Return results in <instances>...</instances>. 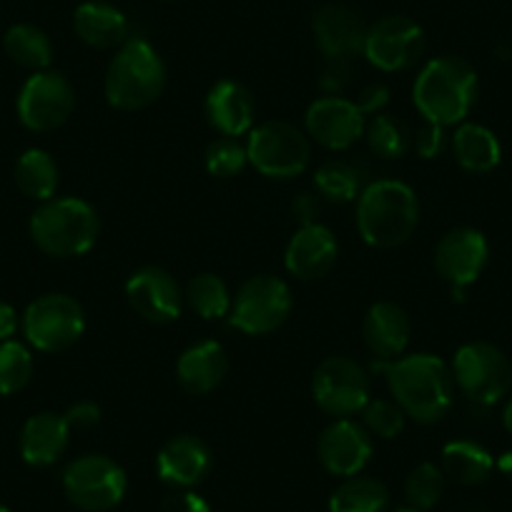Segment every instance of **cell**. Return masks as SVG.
I'll use <instances>...</instances> for the list:
<instances>
[{"label":"cell","mask_w":512,"mask_h":512,"mask_svg":"<svg viewBox=\"0 0 512 512\" xmlns=\"http://www.w3.org/2000/svg\"><path fill=\"white\" fill-rule=\"evenodd\" d=\"M387 384L407 417L420 425H435L450 412L455 397L452 369L435 354H407L379 364Z\"/></svg>","instance_id":"1"},{"label":"cell","mask_w":512,"mask_h":512,"mask_svg":"<svg viewBox=\"0 0 512 512\" xmlns=\"http://www.w3.org/2000/svg\"><path fill=\"white\" fill-rule=\"evenodd\" d=\"M420 224V201L407 184L382 179L362 189L357 201V229L374 249L402 246Z\"/></svg>","instance_id":"2"},{"label":"cell","mask_w":512,"mask_h":512,"mask_svg":"<svg viewBox=\"0 0 512 512\" xmlns=\"http://www.w3.org/2000/svg\"><path fill=\"white\" fill-rule=\"evenodd\" d=\"M417 111L437 126H455L465 121L477 101V73L457 56H442L427 63L415 81Z\"/></svg>","instance_id":"3"},{"label":"cell","mask_w":512,"mask_h":512,"mask_svg":"<svg viewBox=\"0 0 512 512\" xmlns=\"http://www.w3.org/2000/svg\"><path fill=\"white\" fill-rule=\"evenodd\" d=\"M166 66L144 38H128L108 63L106 101L118 111H141L164 93Z\"/></svg>","instance_id":"4"},{"label":"cell","mask_w":512,"mask_h":512,"mask_svg":"<svg viewBox=\"0 0 512 512\" xmlns=\"http://www.w3.org/2000/svg\"><path fill=\"white\" fill-rule=\"evenodd\" d=\"M101 234V219L88 201L76 196L48 199L33 211L31 239L48 256H81Z\"/></svg>","instance_id":"5"},{"label":"cell","mask_w":512,"mask_h":512,"mask_svg":"<svg viewBox=\"0 0 512 512\" xmlns=\"http://www.w3.org/2000/svg\"><path fill=\"white\" fill-rule=\"evenodd\" d=\"M249 164L267 179L287 181L302 176L312 161V146L297 126L287 121H267L251 128L246 141Z\"/></svg>","instance_id":"6"},{"label":"cell","mask_w":512,"mask_h":512,"mask_svg":"<svg viewBox=\"0 0 512 512\" xmlns=\"http://www.w3.org/2000/svg\"><path fill=\"white\" fill-rule=\"evenodd\" d=\"M292 307V289L287 287V282L272 274H259L241 284L231 304L229 322L239 332L262 337V334L277 332L289 319Z\"/></svg>","instance_id":"7"},{"label":"cell","mask_w":512,"mask_h":512,"mask_svg":"<svg viewBox=\"0 0 512 512\" xmlns=\"http://www.w3.org/2000/svg\"><path fill=\"white\" fill-rule=\"evenodd\" d=\"M450 369L462 395L477 405H495L512 384L510 362L495 344L487 342H470L457 349Z\"/></svg>","instance_id":"8"},{"label":"cell","mask_w":512,"mask_h":512,"mask_svg":"<svg viewBox=\"0 0 512 512\" xmlns=\"http://www.w3.org/2000/svg\"><path fill=\"white\" fill-rule=\"evenodd\" d=\"M312 395L327 415L349 420L372 400V382L362 364L337 354V357H327L314 369Z\"/></svg>","instance_id":"9"},{"label":"cell","mask_w":512,"mask_h":512,"mask_svg":"<svg viewBox=\"0 0 512 512\" xmlns=\"http://www.w3.org/2000/svg\"><path fill=\"white\" fill-rule=\"evenodd\" d=\"M126 472L106 455H83L63 472V492L86 512H106L126 495Z\"/></svg>","instance_id":"10"},{"label":"cell","mask_w":512,"mask_h":512,"mask_svg":"<svg viewBox=\"0 0 512 512\" xmlns=\"http://www.w3.org/2000/svg\"><path fill=\"white\" fill-rule=\"evenodd\" d=\"M23 332L41 352H63L86 332L83 307L68 294L38 297L23 314Z\"/></svg>","instance_id":"11"},{"label":"cell","mask_w":512,"mask_h":512,"mask_svg":"<svg viewBox=\"0 0 512 512\" xmlns=\"http://www.w3.org/2000/svg\"><path fill=\"white\" fill-rule=\"evenodd\" d=\"M76 108V91L58 71H38L23 83L18 96V118L36 134L56 131L71 118Z\"/></svg>","instance_id":"12"},{"label":"cell","mask_w":512,"mask_h":512,"mask_svg":"<svg viewBox=\"0 0 512 512\" xmlns=\"http://www.w3.org/2000/svg\"><path fill=\"white\" fill-rule=\"evenodd\" d=\"M422 51H425L422 28L407 16H387L369 28L362 53L379 71L397 73L417 63Z\"/></svg>","instance_id":"13"},{"label":"cell","mask_w":512,"mask_h":512,"mask_svg":"<svg viewBox=\"0 0 512 512\" xmlns=\"http://www.w3.org/2000/svg\"><path fill=\"white\" fill-rule=\"evenodd\" d=\"M307 134L329 151H347L364 136L367 113L357 101L324 96L307 108L304 116Z\"/></svg>","instance_id":"14"},{"label":"cell","mask_w":512,"mask_h":512,"mask_svg":"<svg viewBox=\"0 0 512 512\" xmlns=\"http://www.w3.org/2000/svg\"><path fill=\"white\" fill-rule=\"evenodd\" d=\"M487 256H490V246H487L485 234L470 226H460V229L447 231L440 239L435 249V267L457 294L477 282L482 269L487 267Z\"/></svg>","instance_id":"15"},{"label":"cell","mask_w":512,"mask_h":512,"mask_svg":"<svg viewBox=\"0 0 512 512\" xmlns=\"http://www.w3.org/2000/svg\"><path fill=\"white\" fill-rule=\"evenodd\" d=\"M126 299L141 319L151 324H169L181 317L184 294L169 272L159 267H144L126 282Z\"/></svg>","instance_id":"16"},{"label":"cell","mask_w":512,"mask_h":512,"mask_svg":"<svg viewBox=\"0 0 512 512\" xmlns=\"http://www.w3.org/2000/svg\"><path fill=\"white\" fill-rule=\"evenodd\" d=\"M317 457L329 475L354 477L372 457V440L362 425L352 420H334L319 435Z\"/></svg>","instance_id":"17"},{"label":"cell","mask_w":512,"mask_h":512,"mask_svg":"<svg viewBox=\"0 0 512 512\" xmlns=\"http://www.w3.org/2000/svg\"><path fill=\"white\" fill-rule=\"evenodd\" d=\"M337 256V236L317 221V224H304L294 231L287 244L284 264L292 277L302 279V282H317L332 272Z\"/></svg>","instance_id":"18"},{"label":"cell","mask_w":512,"mask_h":512,"mask_svg":"<svg viewBox=\"0 0 512 512\" xmlns=\"http://www.w3.org/2000/svg\"><path fill=\"white\" fill-rule=\"evenodd\" d=\"M367 31L362 16L347 6H324L314 16V38L332 61H347L362 53Z\"/></svg>","instance_id":"19"},{"label":"cell","mask_w":512,"mask_h":512,"mask_svg":"<svg viewBox=\"0 0 512 512\" xmlns=\"http://www.w3.org/2000/svg\"><path fill=\"white\" fill-rule=\"evenodd\" d=\"M211 470V450L194 435H179L161 447L156 457V472L166 485L189 490L199 485Z\"/></svg>","instance_id":"20"},{"label":"cell","mask_w":512,"mask_h":512,"mask_svg":"<svg viewBox=\"0 0 512 512\" xmlns=\"http://www.w3.org/2000/svg\"><path fill=\"white\" fill-rule=\"evenodd\" d=\"M204 111L206 121H209L211 128H216L221 136L239 139V136L251 134V128H254V98H251L249 88L241 86V83L236 81L216 83L209 91V96H206Z\"/></svg>","instance_id":"21"},{"label":"cell","mask_w":512,"mask_h":512,"mask_svg":"<svg viewBox=\"0 0 512 512\" xmlns=\"http://www.w3.org/2000/svg\"><path fill=\"white\" fill-rule=\"evenodd\" d=\"M364 344L382 362L402 357L410 344L412 324L405 309L395 302H377L369 307L362 324Z\"/></svg>","instance_id":"22"},{"label":"cell","mask_w":512,"mask_h":512,"mask_svg":"<svg viewBox=\"0 0 512 512\" xmlns=\"http://www.w3.org/2000/svg\"><path fill=\"white\" fill-rule=\"evenodd\" d=\"M226 372H229V357L214 339L191 344L176 362V379L189 395L196 397L214 392L224 382Z\"/></svg>","instance_id":"23"},{"label":"cell","mask_w":512,"mask_h":512,"mask_svg":"<svg viewBox=\"0 0 512 512\" xmlns=\"http://www.w3.org/2000/svg\"><path fill=\"white\" fill-rule=\"evenodd\" d=\"M71 427L66 417L56 412H38L23 425L21 455L28 465L46 467L61 460L68 447Z\"/></svg>","instance_id":"24"},{"label":"cell","mask_w":512,"mask_h":512,"mask_svg":"<svg viewBox=\"0 0 512 512\" xmlns=\"http://www.w3.org/2000/svg\"><path fill=\"white\" fill-rule=\"evenodd\" d=\"M73 28L76 36L86 46L108 51V48H121L128 41V21L116 6L103 3V0H88L81 3L73 13Z\"/></svg>","instance_id":"25"},{"label":"cell","mask_w":512,"mask_h":512,"mask_svg":"<svg viewBox=\"0 0 512 512\" xmlns=\"http://www.w3.org/2000/svg\"><path fill=\"white\" fill-rule=\"evenodd\" d=\"M452 151H455L457 164L472 174H487L502 159L497 136L480 123H462L452 136Z\"/></svg>","instance_id":"26"},{"label":"cell","mask_w":512,"mask_h":512,"mask_svg":"<svg viewBox=\"0 0 512 512\" xmlns=\"http://www.w3.org/2000/svg\"><path fill=\"white\" fill-rule=\"evenodd\" d=\"M495 470V460L482 445L470 440H455L442 450V472L467 487L482 485Z\"/></svg>","instance_id":"27"},{"label":"cell","mask_w":512,"mask_h":512,"mask_svg":"<svg viewBox=\"0 0 512 512\" xmlns=\"http://www.w3.org/2000/svg\"><path fill=\"white\" fill-rule=\"evenodd\" d=\"M58 164L43 149H28L16 161V186L36 201H48L58 191Z\"/></svg>","instance_id":"28"},{"label":"cell","mask_w":512,"mask_h":512,"mask_svg":"<svg viewBox=\"0 0 512 512\" xmlns=\"http://www.w3.org/2000/svg\"><path fill=\"white\" fill-rule=\"evenodd\" d=\"M390 492L372 477H347L329 497V512H384Z\"/></svg>","instance_id":"29"},{"label":"cell","mask_w":512,"mask_h":512,"mask_svg":"<svg viewBox=\"0 0 512 512\" xmlns=\"http://www.w3.org/2000/svg\"><path fill=\"white\" fill-rule=\"evenodd\" d=\"M6 53L11 56L13 63L28 68V71H48L53 61V48L46 33L28 23H18V26L8 28L6 38H3Z\"/></svg>","instance_id":"30"},{"label":"cell","mask_w":512,"mask_h":512,"mask_svg":"<svg viewBox=\"0 0 512 512\" xmlns=\"http://www.w3.org/2000/svg\"><path fill=\"white\" fill-rule=\"evenodd\" d=\"M184 299L201 319H209V322L211 319L229 317L231 304H234L224 279L211 272L196 274L189 282V287H186Z\"/></svg>","instance_id":"31"},{"label":"cell","mask_w":512,"mask_h":512,"mask_svg":"<svg viewBox=\"0 0 512 512\" xmlns=\"http://www.w3.org/2000/svg\"><path fill=\"white\" fill-rule=\"evenodd\" d=\"M364 139L369 149L382 159H402L410 149V134L405 123L387 113H374V118L367 121V128H364Z\"/></svg>","instance_id":"32"},{"label":"cell","mask_w":512,"mask_h":512,"mask_svg":"<svg viewBox=\"0 0 512 512\" xmlns=\"http://www.w3.org/2000/svg\"><path fill=\"white\" fill-rule=\"evenodd\" d=\"M314 186L317 194L327 201H337V204H347L362 194V181H359V171L354 166L344 164V161H329L322 169L314 174Z\"/></svg>","instance_id":"33"},{"label":"cell","mask_w":512,"mask_h":512,"mask_svg":"<svg viewBox=\"0 0 512 512\" xmlns=\"http://www.w3.org/2000/svg\"><path fill=\"white\" fill-rule=\"evenodd\" d=\"M442 492H445V472L442 467L432 465V462H420L412 467V472L405 480V495L410 507L425 512L440 502Z\"/></svg>","instance_id":"34"},{"label":"cell","mask_w":512,"mask_h":512,"mask_svg":"<svg viewBox=\"0 0 512 512\" xmlns=\"http://www.w3.org/2000/svg\"><path fill=\"white\" fill-rule=\"evenodd\" d=\"M33 357L21 342H0V395H16L31 382Z\"/></svg>","instance_id":"35"},{"label":"cell","mask_w":512,"mask_h":512,"mask_svg":"<svg viewBox=\"0 0 512 512\" xmlns=\"http://www.w3.org/2000/svg\"><path fill=\"white\" fill-rule=\"evenodd\" d=\"M249 164V154H246V144L231 136H221V139L211 141L206 149V171L216 179H231L244 171Z\"/></svg>","instance_id":"36"},{"label":"cell","mask_w":512,"mask_h":512,"mask_svg":"<svg viewBox=\"0 0 512 512\" xmlns=\"http://www.w3.org/2000/svg\"><path fill=\"white\" fill-rule=\"evenodd\" d=\"M364 430L382 440H392L405 430L407 415L395 400H369L362 410Z\"/></svg>","instance_id":"37"},{"label":"cell","mask_w":512,"mask_h":512,"mask_svg":"<svg viewBox=\"0 0 512 512\" xmlns=\"http://www.w3.org/2000/svg\"><path fill=\"white\" fill-rule=\"evenodd\" d=\"M161 512H211L209 502L191 490H174L161 502Z\"/></svg>","instance_id":"38"},{"label":"cell","mask_w":512,"mask_h":512,"mask_svg":"<svg viewBox=\"0 0 512 512\" xmlns=\"http://www.w3.org/2000/svg\"><path fill=\"white\" fill-rule=\"evenodd\" d=\"M445 146V126H437V123H425L420 134L415 139V149L422 159H435L437 154Z\"/></svg>","instance_id":"39"},{"label":"cell","mask_w":512,"mask_h":512,"mask_svg":"<svg viewBox=\"0 0 512 512\" xmlns=\"http://www.w3.org/2000/svg\"><path fill=\"white\" fill-rule=\"evenodd\" d=\"M63 417H66L71 430H88V427H96L101 422V407L91 400H83L76 402Z\"/></svg>","instance_id":"40"},{"label":"cell","mask_w":512,"mask_h":512,"mask_svg":"<svg viewBox=\"0 0 512 512\" xmlns=\"http://www.w3.org/2000/svg\"><path fill=\"white\" fill-rule=\"evenodd\" d=\"M292 211L294 216H297L299 221L304 224H317V216L319 211H322V204H319V199L314 194H297V199L292 201Z\"/></svg>","instance_id":"41"},{"label":"cell","mask_w":512,"mask_h":512,"mask_svg":"<svg viewBox=\"0 0 512 512\" xmlns=\"http://www.w3.org/2000/svg\"><path fill=\"white\" fill-rule=\"evenodd\" d=\"M387 101H390V91H387L384 86H377V83H374V86L364 88L357 103H359V108L367 113V116H372V113L382 111L384 103H387Z\"/></svg>","instance_id":"42"},{"label":"cell","mask_w":512,"mask_h":512,"mask_svg":"<svg viewBox=\"0 0 512 512\" xmlns=\"http://www.w3.org/2000/svg\"><path fill=\"white\" fill-rule=\"evenodd\" d=\"M18 329V314L11 304L0 302V342H8V339L16 334Z\"/></svg>","instance_id":"43"},{"label":"cell","mask_w":512,"mask_h":512,"mask_svg":"<svg viewBox=\"0 0 512 512\" xmlns=\"http://www.w3.org/2000/svg\"><path fill=\"white\" fill-rule=\"evenodd\" d=\"M497 470H500L507 480H512V452H505V455L497 460Z\"/></svg>","instance_id":"44"},{"label":"cell","mask_w":512,"mask_h":512,"mask_svg":"<svg viewBox=\"0 0 512 512\" xmlns=\"http://www.w3.org/2000/svg\"><path fill=\"white\" fill-rule=\"evenodd\" d=\"M502 422H505V430L512 435V400L507 402L505 412H502Z\"/></svg>","instance_id":"45"},{"label":"cell","mask_w":512,"mask_h":512,"mask_svg":"<svg viewBox=\"0 0 512 512\" xmlns=\"http://www.w3.org/2000/svg\"><path fill=\"white\" fill-rule=\"evenodd\" d=\"M395 512H420V510H415V507H400V510H395Z\"/></svg>","instance_id":"46"},{"label":"cell","mask_w":512,"mask_h":512,"mask_svg":"<svg viewBox=\"0 0 512 512\" xmlns=\"http://www.w3.org/2000/svg\"><path fill=\"white\" fill-rule=\"evenodd\" d=\"M0 512H11V510H8V507H3V505H0Z\"/></svg>","instance_id":"47"}]
</instances>
